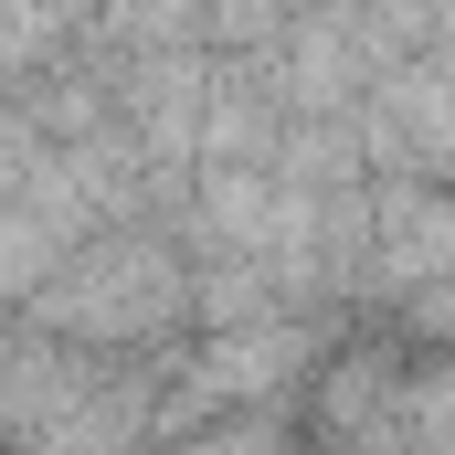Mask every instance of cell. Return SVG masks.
<instances>
[{"label":"cell","mask_w":455,"mask_h":455,"mask_svg":"<svg viewBox=\"0 0 455 455\" xmlns=\"http://www.w3.org/2000/svg\"><path fill=\"white\" fill-rule=\"evenodd\" d=\"M96 43L107 53H180V43H202V0H96Z\"/></svg>","instance_id":"6da1fadb"}]
</instances>
